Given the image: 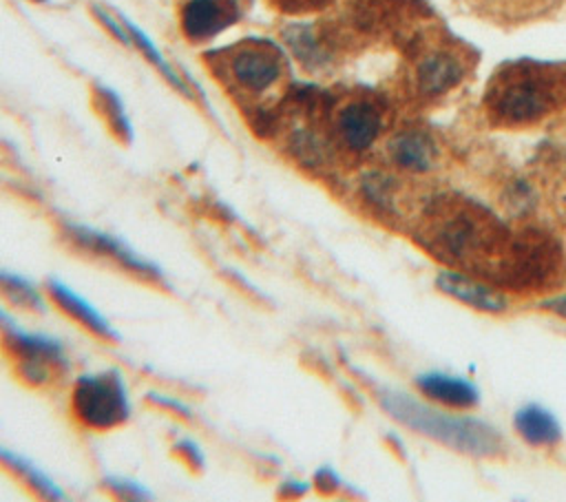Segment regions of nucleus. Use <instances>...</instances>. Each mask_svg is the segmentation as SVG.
<instances>
[{"instance_id":"obj_7","label":"nucleus","mask_w":566,"mask_h":502,"mask_svg":"<svg viewBox=\"0 0 566 502\" xmlns=\"http://www.w3.org/2000/svg\"><path fill=\"white\" fill-rule=\"evenodd\" d=\"M62 228H64L66 239L73 245H77V248H82V250H86L95 257H104V259L113 261L115 265L128 270L130 274L144 279V281H150V283L164 281V272L155 263L135 254L117 237L106 234V232L95 230V228H88V226H82V223H73V221H64Z\"/></svg>"},{"instance_id":"obj_20","label":"nucleus","mask_w":566,"mask_h":502,"mask_svg":"<svg viewBox=\"0 0 566 502\" xmlns=\"http://www.w3.org/2000/svg\"><path fill=\"white\" fill-rule=\"evenodd\" d=\"M287 144H290V153L301 164H305L310 168H318V166L329 161V146H327V142L321 135H316L314 130H310V128H296L290 135Z\"/></svg>"},{"instance_id":"obj_11","label":"nucleus","mask_w":566,"mask_h":502,"mask_svg":"<svg viewBox=\"0 0 566 502\" xmlns=\"http://www.w3.org/2000/svg\"><path fill=\"white\" fill-rule=\"evenodd\" d=\"M46 292L49 299L62 310L66 312L73 321H77L80 325H84L88 332H93L99 338L106 341H117V332L113 330V325L108 323V318L95 310L82 294H77L75 290H71L66 283L57 281V279H49L46 281Z\"/></svg>"},{"instance_id":"obj_24","label":"nucleus","mask_w":566,"mask_h":502,"mask_svg":"<svg viewBox=\"0 0 566 502\" xmlns=\"http://www.w3.org/2000/svg\"><path fill=\"white\" fill-rule=\"evenodd\" d=\"M91 11L95 13V18H97V20H99V22H102V24H104V27H106V29H108V31H111V33H113L122 44L130 46L128 31H126V27H124V22H122L119 18L115 20L106 9H102V7H97V4H93V7H91Z\"/></svg>"},{"instance_id":"obj_26","label":"nucleus","mask_w":566,"mask_h":502,"mask_svg":"<svg viewBox=\"0 0 566 502\" xmlns=\"http://www.w3.org/2000/svg\"><path fill=\"white\" fill-rule=\"evenodd\" d=\"M175 451H179V453L184 456V460H186L195 471H201V469H203V453H201V449H199L197 442L184 438V440H179V442L175 445Z\"/></svg>"},{"instance_id":"obj_25","label":"nucleus","mask_w":566,"mask_h":502,"mask_svg":"<svg viewBox=\"0 0 566 502\" xmlns=\"http://www.w3.org/2000/svg\"><path fill=\"white\" fill-rule=\"evenodd\" d=\"M279 11H285V13H310V11H316L321 7H325L329 0H270Z\"/></svg>"},{"instance_id":"obj_17","label":"nucleus","mask_w":566,"mask_h":502,"mask_svg":"<svg viewBox=\"0 0 566 502\" xmlns=\"http://www.w3.org/2000/svg\"><path fill=\"white\" fill-rule=\"evenodd\" d=\"M0 464L15 473L31 491H35L40 498L46 500H62L64 491L44 473L40 471L33 462H29L24 456H18L4 447H0Z\"/></svg>"},{"instance_id":"obj_3","label":"nucleus","mask_w":566,"mask_h":502,"mask_svg":"<svg viewBox=\"0 0 566 502\" xmlns=\"http://www.w3.org/2000/svg\"><path fill=\"white\" fill-rule=\"evenodd\" d=\"M212 69L234 93L243 97H261L279 86L287 71V60L281 46L272 40L248 38L223 49Z\"/></svg>"},{"instance_id":"obj_18","label":"nucleus","mask_w":566,"mask_h":502,"mask_svg":"<svg viewBox=\"0 0 566 502\" xmlns=\"http://www.w3.org/2000/svg\"><path fill=\"white\" fill-rule=\"evenodd\" d=\"M119 20L124 22V27H126V31H128V38H130V46H135L168 82H170V86H175L181 95H186V97H190V88H188V84L181 80V75L164 60V55H161V51L150 42V38L137 27V24H133L128 18H124V15H119Z\"/></svg>"},{"instance_id":"obj_12","label":"nucleus","mask_w":566,"mask_h":502,"mask_svg":"<svg viewBox=\"0 0 566 502\" xmlns=\"http://www.w3.org/2000/svg\"><path fill=\"white\" fill-rule=\"evenodd\" d=\"M416 385L429 400H436L447 407L464 409L473 407L480 400L478 387L471 380L444 372H424L416 378Z\"/></svg>"},{"instance_id":"obj_21","label":"nucleus","mask_w":566,"mask_h":502,"mask_svg":"<svg viewBox=\"0 0 566 502\" xmlns=\"http://www.w3.org/2000/svg\"><path fill=\"white\" fill-rule=\"evenodd\" d=\"M0 294H4L18 307L38 310V312L44 310V299L38 292V287L29 279H24L15 272L0 270Z\"/></svg>"},{"instance_id":"obj_31","label":"nucleus","mask_w":566,"mask_h":502,"mask_svg":"<svg viewBox=\"0 0 566 502\" xmlns=\"http://www.w3.org/2000/svg\"><path fill=\"white\" fill-rule=\"evenodd\" d=\"M33 2H49V0H33Z\"/></svg>"},{"instance_id":"obj_9","label":"nucleus","mask_w":566,"mask_h":502,"mask_svg":"<svg viewBox=\"0 0 566 502\" xmlns=\"http://www.w3.org/2000/svg\"><path fill=\"white\" fill-rule=\"evenodd\" d=\"M334 128L338 142L347 150L363 153L378 139L382 130L380 108L369 100H352L338 108Z\"/></svg>"},{"instance_id":"obj_23","label":"nucleus","mask_w":566,"mask_h":502,"mask_svg":"<svg viewBox=\"0 0 566 502\" xmlns=\"http://www.w3.org/2000/svg\"><path fill=\"white\" fill-rule=\"evenodd\" d=\"M104 487H106L113 495L124 498V500H150V498H153V493H150L146 487H142L139 482L128 480V478L108 475V478L104 480Z\"/></svg>"},{"instance_id":"obj_30","label":"nucleus","mask_w":566,"mask_h":502,"mask_svg":"<svg viewBox=\"0 0 566 502\" xmlns=\"http://www.w3.org/2000/svg\"><path fill=\"white\" fill-rule=\"evenodd\" d=\"M305 491H307V484L296 482V480L285 482V484L281 487V493H292V495H301V493H305Z\"/></svg>"},{"instance_id":"obj_1","label":"nucleus","mask_w":566,"mask_h":502,"mask_svg":"<svg viewBox=\"0 0 566 502\" xmlns=\"http://www.w3.org/2000/svg\"><path fill=\"white\" fill-rule=\"evenodd\" d=\"M424 245L440 259L462 263L473 270L484 265L502 243V230L495 219L475 206L444 203L433 206L422 223Z\"/></svg>"},{"instance_id":"obj_15","label":"nucleus","mask_w":566,"mask_h":502,"mask_svg":"<svg viewBox=\"0 0 566 502\" xmlns=\"http://www.w3.org/2000/svg\"><path fill=\"white\" fill-rule=\"evenodd\" d=\"M513 425H515L517 433L528 445H535V447L555 445L562 438V427H559L557 418L539 405L520 407L513 416Z\"/></svg>"},{"instance_id":"obj_6","label":"nucleus","mask_w":566,"mask_h":502,"mask_svg":"<svg viewBox=\"0 0 566 502\" xmlns=\"http://www.w3.org/2000/svg\"><path fill=\"white\" fill-rule=\"evenodd\" d=\"M555 100V91L537 71H517L495 86L491 108L497 119L526 124L544 117Z\"/></svg>"},{"instance_id":"obj_16","label":"nucleus","mask_w":566,"mask_h":502,"mask_svg":"<svg viewBox=\"0 0 566 502\" xmlns=\"http://www.w3.org/2000/svg\"><path fill=\"white\" fill-rule=\"evenodd\" d=\"M283 42L287 44V49L292 51V55L307 69V71H316L323 69L329 60V53L325 49V44L321 42L318 33L314 31L312 24L305 22H292L287 24L283 31Z\"/></svg>"},{"instance_id":"obj_8","label":"nucleus","mask_w":566,"mask_h":502,"mask_svg":"<svg viewBox=\"0 0 566 502\" xmlns=\"http://www.w3.org/2000/svg\"><path fill=\"white\" fill-rule=\"evenodd\" d=\"M241 18L239 0H184L179 27L188 42L201 44L228 31Z\"/></svg>"},{"instance_id":"obj_27","label":"nucleus","mask_w":566,"mask_h":502,"mask_svg":"<svg viewBox=\"0 0 566 502\" xmlns=\"http://www.w3.org/2000/svg\"><path fill=\"white\" fill-rule=\"evenodd\" d=\"M150 402H155L157 407H164V409H172V411H177L179 416H184V418H190V409L184 405V402H179V400H172V398H166V396H159V394H148L146 396Z\"/></svg>"},{"instance_id":"obj_10","label":"nucleus","mask_w":566,"mask_h":502,"mask_svg":"<svg viewBox=\"0 0 566 502\" xmlns=\"http://www.w3.org/2000/svg\"><path fill=\"white\" fill-rule=\"evenodd\" d=\"M436 285L440 292L467 303L473 310L480 312H491V314H500L506 310L509 301L502 292H497L495 287L464 274V272H455V270H442L436 276Z\"/></svg>"},{"instance_id":"obj_14","label":"nucleus","mask_w":566,"mask_h":502,"mask_svg":"<svg viewBox=\"0 0 566 502\" xmlns=\"http://www.w3.org/2000/svg\"><path fill=\"white\" fill-rule=\"evenodd\" d=\"M462 80V64L451 53H429L418 64V86L424 95H440Z\"/></svg>"},{"instance_id":"obj_29","label":"nucleus","mask_w":566,"mask_h":502,"mask_svg":"<svg viewBox=\"0 0 566 502\" xmlns=\"http://www.w3.org/2000/svg\"><path fill=\"white\" fill-rule=\"evenodd\" d=\"M316 484H318L323 491H329L332 487H336V484H338V480H336V475H334L332 471L321 469V471L316 473Z\"/></svg>"},{"instance_id":"obj_22","label":"nucleus","mask_w":566,"mask_h":502,"mask_svg":"<svg viewBox=\"0 0 566 502\" xmlns=\"http://www.w3.org/2000/svg\"><path fill=\"white\" fill-rule=\"evenodd\" d=\"M360 192L365 195V199L378 208V210H396L394 206V199H396V192H394V184L387 175L382 172H367L363 179H360Z\"/></svg>"},{"instance_id":"obj_4","label":"nucleus","mask_w":566,"mask_h":502,"mask_svg":"<svg viewBox=\"0 0 566 502\" xmlns=\"http://www.w3.org/2000/svg\"><path fill=\"white\" fill-rule=\"evenodd\" d=\"M0 330L4 349L13 360V372L24 385L46 387L66 374L69 356L62 341L22 330L4 310H0Z\"/></svg>"},{"instance_id":"obj_13","label":"nucleus","mask_w":566,"mask_h":502,"mask_svg":"<svg viewBox=\"0 0 566 502\" xmlns=\"http://www.w3.org/2000/svg\"><path fill=\"white\" fill-rule=\"evenodd\" d=\"M387 148L391 161L411 172H424L436 161V144L422 130H402Z\"/></svg>"},{"instance_id":"obj_28","label":"nucleus","mask_w":566,"mask_h":502,"mask_svg":"<svg viewBox=\"0 0 566 502\" xmlns=\"http://www.w3.org/2000/svg\"><path fill=\"white\" fill-rule=\"evenodd\" d=\"M542 307H544V310H548V312H553V314H557V316H562V318H566V294L544 301V303H542Z\"/></svg>"},{"instance_id":"obj_2","label":"nucleus","mask_w":566,"mask_h":502,"mask_svg":"<svg viewBox=\"0 0 566 502\" xmlns=\"http://www.w3.org/2000/svg\"><path fill=\"white\" fill-rule=\"evenodd\" d=\"M378 400H380V407L405 427L436 442H442L455 451L478 456V458L497 456L502 451L500 431L484 420L455 416V414L422 405L413 396L396 389H382L378 394Z\"/></svg>"},{"instance_id":"obj_19","label":"nucleus","mask_w":566,"mask_h":502,"mask_svg":"<svg viewBox=\"0 0 566 502\" xmlns=\"http://www.w3.org/2000/svg\"><path fill=\"white\" fill-rule=\"evenodd\" d=\"M93 100H95V108L106 119L113 135L122 142H130L133 139V128H130V122H128V115L124 111V104H122L119 95L113 88L97 84L93 88Z\"/></svg>"},{"instance_id":"obj_5","label":"nucleus","mask_w":566,"mask_h":502,"mask_svg":"<svg viewBox=\"0 0 566 502\" xmlns=\"http://www.w3.org/2000/svg\"><path fill=\"white\" fill-rule=\"evenodd\" d=\"M71 411L75 420L95 431L124 425L130 418L128 389L117 369L82 374L71 389Z\"/></svg>"}]
</instances>
